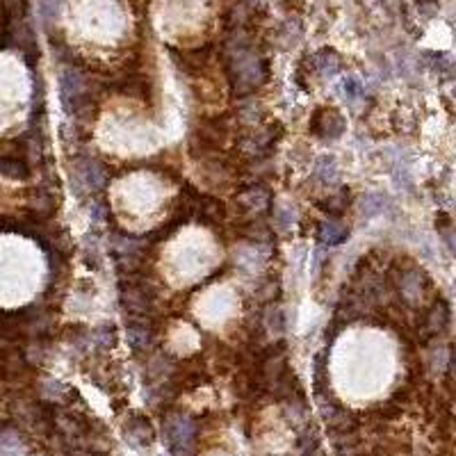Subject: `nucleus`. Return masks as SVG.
<instances>
[{
  "instance_id": "1",
  "label": "nucleus",
  "mask_w": 456,
  "mask_h": 456,
  "mask_svg": "<svg viewBox=\"0 0 456 456\" xmlns=\"http://www.w3.org/2000/svg\"><path fill=\"white\" fill-rule=\"evenodd\" d=\"M228 75L237 94H251L267 78V59L247 46H240L228 57Z\"/></svg>"
},
{
  "instance_id": "2",
  "label": "nucleus",
  "mask_w": 456,
  "mask_h": 456,
  "mask_svg": "<svg viewBox=\"0 0 456 456\" xmlns=\"http://www.w3.org/2000/svg\"><path fill=\"white\" fill-rule=\"evenodd\" d=\"M162 438L171 454H189L196 443V422L185 413H171L162 425Z\"/></svg>"
},
{
  "instance_id": "3",
  "label": "nucleus",
  "mask_w": 456,
  "mask_h": 456,
  "mask_svg": "<svg viewBox=\"0 0 456 456\" xmlns=\"http://www.w3.org/2000/svg\"><path fill=\"white\" fill-rule=\"evenodd\" d=\"M108 185V171L98 160H80L73 174V192L78 196H89Z\"/></svg>"
},
{
  "instance_id": "4",
  "label": "nucleus",
  "mask_w": 456,
  "mask_h": 456,
  "mask_svg": "<svg viewBox=\"0 0 456 456\" xmlns=\"http://www.w3.org/2000/svg\"><path fill=\"white\" fill-rule=\"evenodd\" d=\"M112 253H115L119 267L126 274H131L135 270V265L140 263V258L146 249V240L140 235H128V233H117L110 237Z\"/></svg>"
},
{
  "instance_id": "5",
  "label": "nucleus",
  "mask_w": 456,
  "mask_h": 456,
  "mask_svg": "<svg viewBox=\"0 0 456 456\" xmlns=\"http://www.w3.org/2000/svg\"><path fill=\"white\" fill-rule=\"evenodd\" d=\"M119 299H122V306L128 313L144 315V313H149L156 295H153V288L149 286V283H144L140 279H131V281L122 283Z\"/></svg>"
},
{
  "instance_id": "6",
  "label": "nucleus",
  "mask_w": 456,
  "mask_h": 456,
  "mask_svg": "<svg viewBox=\"0 0 456 456\" xmlns=\"http://www.w3.org/2000/svg\"><path fill=\"white\" fill-rule=\"evenodd\" d=\"M345 117L340 115L338 110H329V108H317V112L311 119V131L322 137V140L331 142V140H338V137L345 135Z\"/></svg>"
},
{
  "instance_id": "7",
  "label": "nucleus",
  "mask_w": 456,
  "mask_h": 456,
  "mask_svg": "<svg viewBox=\"0 0 456 456\" xmlns=\"http://www.w3.org/2000/svg\"><path fill=\"white\" fill-rule=\"evenodd\" d=\"M270 205H272V194H270V189L263 187V185L249 187L237 196V208L244 210L247 214H253V217L267 212Z\"/></svg>"
},
{
  "instance_id": "8",
  "label": "nucleus",
  "mask_w": 456,
  "mask_h": 456,
  "mask_svg": "<svg viewBox=\"0 0 456 456\" xmlns=\"http://www.w3.org/2000/svg\"><path fill=\"white\" fill-rule=\"evenodd\" d=\"M124 438H126V443L128 445H133V447H149L153 443V429L149 425V420L146 418H140V415H133V418H128L126 422H124Z\"/></svg>"
},
{
  "instance_id": "9",
  "label": "nucleus",
  "mask_w": 456,
  "mask_h": 456,
  "mask_svg": "<svg viewBox=\"0 0 456 456\" xmlns=\"http://www.w3.org/2000/svg\"><path fill=\"white\" fill-rule=\"evenodd\" d=\"M425 288H427V277L422 272L411 270V272H404L399 277V292H402V297L409 301V304H418V301H422Z\"/></svg>"
},
{
  "instance_id": "10",
  "label": "nucleus",
  "mask_w": 456,
  "mask_h": 456,
  "mask_svg": "<svg viewBox=\"0 0 456 456\" xmlns=\"http://www.w3.org/2000/svg\"><path fill=\"white\" fill-rule=\"evenodd\" d=\"M313 71L320 75V78H333L342 71V59L340 55L331 48H322L311 57Z\"/></svg>"
},
{
  "instance_id": "11",
  "label": "nucleus",
  "mask_w": 456,
  "mask_h": 456,
  "mask_svg": "<svg viewBox=\"0 0 456 456\" xmlns=\"http://www.w3.org/2000/svg\"><path fill=\"white\" fill-rule=\"evenodd\" d=\"M317 237L320 242L326 247H338L349 237V228L342 221H338L335 217H329L320 223V230H317Z\"/></svg>"
},
{
  "instance_id": "12",
  "label": "nucleus",
  "mask_w": 456,
  "mask_h": 456,
  "mask_svg": "<svg viewBox=\"0 0 456 456\" xmlns=\"http://www.w3.org/2000/svg\"><path fill=\"white\" fill-rule=\"evenodd\" d=\"M390 199L385 196L383 192H367L360 196V201H358V210L363 217L367 219H372V217H378V214H383V212H388L390 210Z\"/></svg>"
},
{
  "instance_id": "13",
  "label": "nucleus",
  "mask_w": 456,
  "mask_h": 456,
  "mask_svg": "<svg viewBox=\"0 0 456 456\" xmlns=\"http://www.w3.org/2000/svg\"><path fill=\"white\" fill-rule=\"evenodd\" d=\"M447 324H450V306L445 301H436L432 306V311L427 313V320H425V331L427 335H441Z\"/></svg>"
},
{
  "instance_id": "14",
  "label": "nucleus",
  "mask_w": 456,
  "mask_h": 456,
  "mask_svg": "<svg viewBox=\"0 0 456 456\" xmlns=\"http://www.w3.org/2000/svg\"><path fill=\"white\" fill-rule=\"evenodd\" d=\"M117 345V333L110 326H98V329L84 333V347L91 351H108Z\"/></svg>"
},
{
  "instance_id": "15",
  "label": "nucleus",
  "mask_w": 456,
  "mask_h": 456,
  "mask_svg": "<svg viewBox=\"0 0 456 456\" xmlns=\"http://www.w3.org/2000/svg\"><path fill=\"white\" fill-rule=\"evenodd\" d=\"M422 59H425V64L432 68V71H436L438 75H443V80L445 78H454V75H456V59L450 53H425Z\"/></svg>"
},
{
  "instance_id": "16",
  "label": "nucleus",
  "mask_w": 456,
  "mask_h": 456,
  "mask_svg": "<svg viewBox=\"0 0 456 456\" xmlns=\"http://www.w3.org/2000/svg\"><path fill=\"white\" fill-rule=\"evenodd\" d=\"M151 342H153V333L144 322H133L131 326H128V345H131L135 354L146 351L151 347Z\"/></svg>"
},
{
  "instance_id": "17",
  "label": "nucleus",
  "mask_w": 456,
  "mask_h": 456,
  "mask_svg": "<svg viewBox=\"0 0 456 456\" xmlns=\"http://www.w3.org/2000/svg\"><path fill=\"white\" fill-rule=\"evenodd\" d=\"M340 91H342V98H345V103H347V105H351V108H358L360 103L365 101V96H367L363 82H360L356 75H347V78H342Z\"/></svg>"
},
{
  "instance_id": "18",
  "label": "nucleus",
  "mask_w": 456,
  "mask_h": 456,
  "mask_svg": "<svg viewBox=\"0 0 456 456\" xmlns=\"http://www.w3.org/2000/svg\"><path fill=\"white\" fill-rule=\"evenodd\" d=\"M313 176L320 180V183L329 185L338 178V162L333 156H320L313 162Z\"/></svg>"
},
{
  "instance_id": "19",
  "label": "nucleus",
  "mask_w": 456,
  "mask_h": 456,
  "mask_svg": "<svg viewBox=\"0 0 456 456\" xmlns=\"http://www.w3.org/2000/svg\"><path fill=\"white\" fill-rule=\"evenodd\" d=\"M272 144V135L265 133V131H253L244 135L242 140H240V146H242V151L247 153H253V156H260L263 151H267Z\"/></svg>"
},
{
  "instance_id": "20",
  "label": "nucleus",
  "mask_w": 456,
  "mask_h": 456,
  "mask_svg": "<svg viewBox=\"0 0 456 456\" xmlns=\"http://www.w3.org/2000/svg\"><path fill=\"white\" fill-rule=\"evenodd\" d=\"M320 208L329 214V217H340V214H345V210L349 208V194L342 189L340 194H333L329 199H324L320 203Z\"/></svg>"
},
{
  "instance_id": "21",
  "label": "nucleus",
  "mask_w": 456,
  "mask_h": 456,
  "mask_svg": "<svg viewBox=\"0 0 456 456\" xmlns=\"http://www.w3.org/2000/svg\"><path fill=\"white\" fill-rule=\"evenodd\" d=\"M274 217H277V226L281 230H288L292 223L297 221V210H295V205L281 201L277 203V208H274Z\"/></svg>"
},
{
  "instance_id": "22",
  "label": "nucleus",
  "mask_w": 456,
  "mask_h": 456,
  "mask_svg": "<svg viewBox=\"0 0 456 456\" xmlns=\"http://www.w3.org/2000/svg\"><path fill=\"white\" fill-rule=\"evenodd\" d=\"M265 326H267L270 333H283L286 329V313L281 311V308H272V311L265 315Z\"/></svg>"
},
{
  "instance_id": "23",
  "label": "nucleus",
  "mask_w": 456,
  "mask_h": 456,
  "mask_svg": "<svg viewBox=\"0 0 456 456\" xmlns=\"http://www.w3.org/2000/svg\"><path fill=\"white\" fill-rule=\"evenodd\" d=\"M21 450H23V443H21L19 436L12 434V432L0 434V452L12 454V452H21Z\"/></svg>"
},
{
  "instance_id": "24",
  "label": "nucleus",
  "mask_w": 456,
  "mask_h": 456,
  "mask_svg": "<svg viewBox=\"0 0 456 456\" xmlns=\"http://www.w3.org/2000/svg\"><path fill=\"white\" fill-rule=\"evenodd\" d=\"M244 237L253 240V242H265V240L270 237V230L265 228V223H263V221L253 219V221H251V226L244 228Z\"/></svg>"
},
{
  "instance_id": "25",
  "label": "nucleus",
  "mask_w": 456,
  "mask_h": 456,
  "mask_svg": "<svg viewBox=\"0 0 456 456\" xmlns=\"http://www.w3.org/2000/svg\"><path fill=\"white\" fill-rule=\"evenodd\" d=\"M447 363H450V351H447L445 347L434 349L432 356H429V365H432L434 372H441V369H445Z\"/></svg>"
},
{
  "instance_id": "26",
  "label": "nucleus",
  "mask_w": 456,
  "mask_h": 456,
  "mask_svg": "<svg viewBox=\"0 0 456 456\" xmlns=\"http://www.w3.org/2000/svg\"><path fill=\"white\" fill-rule=\"evenodd\" d=\"M441 235H443V242H445V247L450 249V253L456 258V228L452 226H445V228H441Z\"/></svg>"
},
{
  "instance_id": "27",
  "label": "nucleus",
  "mask_w": 456,
  "mask_h": 456,
  "mask_svg": "<svg viewBox=\"0 0 456 456\" xmlns=\"http://www.w3.org/2000/svg\"><path fill=\"white\" fill-rule=\"evenodd\" d=\"M326 383V365H324V356L320 354L315 358V385L317 390H322Z\"/></svg>"
},
{
  "instance_id": "28",
  "label": "nucleus",
  "mask_w": 456,
  "mask_h": 456,
  "mask_svg": "<svg viewBox=\"0 0 456 456\" xmlns=\"http://www.w3.org/2000/svg\"><path fill=\"white\" fill-rule=\"evenodd\" d=\"M443 96H445L447 103L456 105V75H454V78H445L443 80Z\"/></svg>"
},
{
  "instance_id": "29",
  "label": "nucleus",
  "mask_w": 456,
  "mask_h": 456,
  "mask_svg": "<svg viewBox=\"0 0 456 456\" xmlns=\"http://www.w3.org/2000/svg\"><path fill=\"white\" fill-rule=\"evenodd\" d=\"M89 214H91L94 221L101 223L103 219H105V205H103L98 199H91V203H89Z\"/></svg>"
},
{
  "instance_id": "30",
  "label": "nucleus",
  "mask_w": 456,
  "mask_h": 456,
  "mask_svg": "<svg viewBox=\"0 0 456 456\" xmlns=\"http://www.w3.org/2000/svg\"><path fill=\"white\" fill-rule=\"evenodd\" d=\"M447 367H450V372L456 376V349L450 351V363H447Z\"/></svg>"
},
{
  "instance_id": "31",
  "label": "nucleus",
  "mask_w": 456,
  "mask_h": 456,
  "mask_svg": "<svg viewBox=\"0 0 456 456\" xmlns=\"http://www.w3.org/2000/svg\"><path fill=\"white\" fill-rule=\"evenodd\" d=\"M454 292H456V281H454Z\"/></svg>"
},
{
  "instance_id": "32",
  "label": "nucleus",
  "mask_w": 456,
  "mask_h": 456,
  "mask_svg": "<svg viewBox=\"0 0 456 456\" xmlns=\"http://www.w3.org/2000/svg\"><path fill=\"white\" fill-rule=\"evenodd\" d=\"M454 411H456V402H454Z\"/></svg>"
}]
</instances>
